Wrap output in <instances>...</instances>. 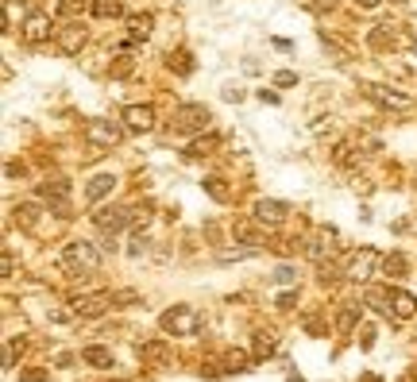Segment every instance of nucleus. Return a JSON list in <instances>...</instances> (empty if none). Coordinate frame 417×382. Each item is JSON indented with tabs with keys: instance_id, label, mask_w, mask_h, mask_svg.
<instances>
[{
	"instance_id": "nucleus-12",
	"label": "nucleus",
	"mask_w": 417,
	"mask_h": 382,
	"mask_svg": "<svg viewBox=\"0 0 417 382\" xmlns=\"http://www.w3.org/2000/svg\"><path fill=\"white\" fill-rule=\"evenodd\" d=\"M290 216V209H286V201H255V221L259 224H271V228H278V224Z\"/></svg>"
},
{
	"instance_id": "nucleus-18",
	"label": "nucleus",
	"mask_w": 417,
	"mask_h": 382,
	"mask_svg": "<svg viewBox=\"0 0 417 382\" xmlns=\"http://www.w3.org/2000/svg\"><path fill=\"white\" fill-rule=\"evenodd\" d=\"M81 363H89V367H112V347H101V344H89L81 347Z\"/></svg>"
},
{
	"instance_id": "nucleus-14",
	"label": "nucleus",
	"mask_w": 417,
	"mask_h": 382,
	"mask_svg": "<svg viewBox=\"0 0 417 382\" xmlns=\"http://www.w3.org/2000/svg\"><path fill=\"white\" fill-rule=\"evenodd\" d=\"M390 313H394L398 321H410L417 313V297L406 294V290H390Z\"/></svg>"
},
{
	"instance_id": "nucleus-21",
	"label": "nucleus",
	"mask_w": 417,
	"mask_h": 382,
	"mask_svg": "<svg viewBox=\"0 0 417 382\" xmlns=\"http://www.w3.org/2000/svg\"><path fill=\"white\" fill-rule=\"evenodd\" d=\"M379 266H382V274H387V278H402L410 263H406V255H398V251H394V255L379 259Z\"/></svg>"
},
{
	"instance_id": "nucleus-42",
	"label": "nucleus",
	"mask_w": 417,
	"mask_h": 382,
	"mask_svg": "<svg viewBox=\"0 0 417 382\" xmlns=\"http://www.w3.org/2000/svg\"><path fill=\"white\" fill-rule=\"evenodd\" d=\"M317 4H321V8H332V4H337V0H317Z\"/></svg>"
},
{
	"instance_id": "nucleus-23",
	"label": "nucleus",
	"mask_w": 417,
	"mask_h": 382,
	"mask_svg": "<svg viewBox=\"0 0 417 382\" xmlns=\"http://www.w3.org/2000/svg\"><path fill=\"white\" fill-rule=\"evenodd\" d=\"M251 355H255V359L274 355V336H271V332H255V340H251Z\"/></svg>"
},
{
	"instance_id": "nucleus-37",
	"label": "nucleus",
	"mask_w": 417,
	"mask_h": 382,
	"mask_svg": "<svg viewBox=\"0 0 417 382\" xmlns=\"http://www.w3.org/2000/svg\"><path fill=\"white\" fill-rule=\"evenodd\" d=\"M359 344H363V347H375V328H371V324L363 328V336H359Z\"/></svg>"
},
{
	"instance_id": "nucleus-6",
	"label": "nucleus",
	"mask_w": 417,
	"mask_h": 382,
	"mask_svg": "<svg viewBox=\"0 0 417 382\" xmlns=\"http://www.w3.org/2000/svg\"><path fill=\"white\" fill-rule=\"evenodd\" d=\"M375 251L371 247H363V251H351V255H344V263H340V274L344 278H367L371 274V266H375Z\"/></svg>"
},
{
	"instance_id": "nucleus-46",
	"label": "nucleus",
	"mask_w": 417,
	"mask_h": 382,
	"mask_svg": "<svg viewBox=\"0 0 417 382\" xmlns=\"http://www.w3.org/2000/svg\"><path fill=\"white\" fill-rule=\"evenodd\" d=\"M413 375H417V371H413Z\"/></svg>"
},
{
	"instance_id": "nucleus-30",
	"label": "nucleus",
	"mask_w": 417,
	"mask_h": 382,
	"mask_svg": "<svg viewBox=\"0 0 417 382\" xmlns=\"http://www.w3.org/2000/svg\"><path fill=\"white\" fill-rule=\"evenodd\" d=\"M23 352V340H8V352H4V367H16V355H20Z\"/></svg>"
},
{
	"instance_id": "nucleus-28",
	"label": "nucleus",
	"mask_w": 417,
	"mask_h": 382,
	"mask_svg": "<svg viewBox=\"0 0 417 382\" xmlns=\"http://www.w3.org/2000/svg\"><path fill=\"white\" fill-rule=\"evenodd\" d=\"M205 193L212 201H228V190H224V182L220 178H205Z\"/></svg>"
},
{
	"instance_id": "nucleus-26",
	"label": "nucleus",
	"mask_w": 417,
	"mask_h": 382,
	"mask_svg": "<svg viewBox=\"0 0 417 382\" xmlns=\"http://www.w3.org/2000/svg\"><path fill=\"white\" fill-rule=\"evenodd\" d=\"M170 70H178L182 78H190V74H193V54H190V51H178V54H170Z\"/></svg>"
},
{
	"instance_id": "nucleus-44",
	"label": "nucleus",
	"mask_w": 417,
	"mask_h": 382,
	"mask_svg": "<svg viewBox=\"0 0 417 382\" xmlns=\"http://www.w3.org/2000/svg\"><path fill=\"white\" fill-rule=\"evenodd\" d=\"M394 4H406V0H394Z\"/></svg>"
},
{
	"instance_id": "nucleus-38",
	"label": "nucleus",
	"mask_w": 417,
	"mask_h": 382,
	"mask_svg": "<svg viewBox=\"0 0 417 382\" xmlns=\"http://www.w3.org/2000/svg\"><path fill=\"white\" fill-rule=\"evenodd\" d=\"M143 251H147V240H143V235H135V240H132V255H143Z\"/></svg>"
},
{
	"instance_id": "nucleus-9",
	"label": "nucleus",
	"mask_w": 417,
	"mask_h": 382,
	"mask_svg": "<svg viewBox=\"0 0 417 382\" xmlns=\"http://www.w3.org/2000/svg\"><path fill=\"white\" fill-rule=\"evenodd\" d=\"M124 128L128 132H151L155 128V109L151 104H128L124 109Z\"/></svg>"
},
{
	"instance_id": "nucleus-10",
	"label": "nucleus",
	"mask_w": 417,
	"mask_h": 382,
	"mask_svg": "<svg viewBox=\"0 0 417 382\" xmlns=\"http://www.w3.org/2000/svg\"><path fill=\"white\" fill-rule=\"evenodd\" d=\"M51 16L47 12H31L28 20H23V39H28V43H47V39H51Z\"/></svg>"
},
{
	"instance_id": "nucleus-36",
	"label": "nucleus",
	"mask_w": 417,
	"mask_h": 382,
	"mask_svg": "<svg viewBox=\"0 0 417 382\" xmlns=\"http://www.w3.org/2000/svg\"><path fill=\"white\" fill-rule=\"evenodd\" d=\"M294 305H298V294H282V297H278V309H282V313H286V309H294Z\"/></svg>"
},
{
	"instance_id": "nucleus-41",
	"label": "nucleus",
	"mask_w": 417,
	"mask_h": 382,
	"mask_svg": "<svg viewBox=\"0 0 417 382\" xmlns=\"http://www.w3.org/2000/svg\"><path fill=\"white\" fill-rule=\"evenodd\" d=\"M356 382H382V378H379V375H371V371H367V375H359Z\"/></svg>"
},
{
	"instance_id": "nucleus-33",
	"label": "nucleus",
	"mask_w": 417,
	"mask_h": 382,
	"mask_svg": "<svg viewBox=\"0 0 417 382\" xmlns=\"http://www.w3.org/2000/svg\"><path fill=\"white\" fill-rule=\"evenodd\" d=\"M59 12L62 16H78L81 12V0H59Z\"/></svg>"
},
{
	"instance_id": "nucleus-29",
	"label": "nucleus",
	"mask_w": 417,
	"mask_h": 382,
	"mask_svg": "<svg viewBox=\"0 0 417 382\" xmlns=\"http://www.w3.org/2000/svg\"><path fill=\"white\" fill-rule=\"evenodd\" d=\"M274 282H278V286H294V282H298V271H294V266H278V271H274Z\"/></svg>"
},
{
	"instance_id": "nucleus-40",
	"label": "nucleus",
	"mask_w": 417,
	"mask_h": 382,
	"mask_svg": "<svg viewBox=\"0 0 417 382\" xmlns=\"http://www.w3.org/2000/svg\"><path fill=\"white\" fill-rule=\"evenodd\" d=\"M359 8H367V12H371V8H379V0H356Z\"/></svg>"
},
{
	"instance_id": "nucleus-17",
	"label": "nucleus",
	"mask_w": 417,
	"mask_h": 382,
	"mask_svg": "<svg viewBox=\"0 0 417 382\" xmlns=\"http://www.w3.org/2000/svg\"><path fill=\"white\" fill-rule=\"evenodd\" d=\"M155 27V16L151 12H139V16H128V43H135V39H147Z\"/></svg>"
},
{
	"instance_id": "nucleus-8",
	"label": "nucleus",
	"mask_w": 417,
	"mask_h": 382,
	"mask_svg": "<svg viewBox=\"0 0 417 382\" xmlns=\"http://www.w3.org/2000/svg\"><path fill=\"white\" fill-rule=\"evenodd\" d=\"M93 224L101 232L116 235V232H124L128 224H132V209H101V213H93Z\"/></svg>"
},
{
	"instance_id": "nucleus-3",
	"label": "nucleus",
	"mask_w": 417,
	"mask_h": 382,
	"mask_svg": "<svg viewBox=\"0 0 417 382\" xmlns=\"http://www.w3.org/2000/svg\"><path fill=\"white\" fill-rule=\"evenodd\" d=\"M212 124V112L205 104H178L174 109V132L178 135H201Z\"/></svg>"
},
{
	"instance_id": "nucleus-11",
	"label": "nucleus",
	"mask_w": 417,
	"mask_h": 382,
	"mask_svg": "<svg viewBox=\"0 0 417 382\" xmlns=\"http://www.w3.org/2000/svg\"><path fill=\"white\" fill-rule=\"evenodd\" d=\"M139 359L147 363V367H167L170 363V344L167 340H143V344H139Z\"/></svg>"
},
{
	"instance_id": "nucleus-34",
	"label": "nucleus",
	"mask_w": 417,
	"mask_h": 382,
	"mask_svg": "<svg viewBox=\"0 0 417 382\" xmlns=\"http://www.w3.org/2000/svg\"><path fill=\"white\" fill-rule=\"evenodd\" d=\"M124 74H132V58H120L116 66H112V78H124Z\"/></svg>"
},
{
	"instance_id": "nucleus-7",
	"label": "nucleus",
	"mask_w": 417,
	"mask_h": 382,
	"mask_svg": "<svg viewBox=\"0 0 417 382\" xmlns=\"http://www.w3.org/2000/svg\"><path fill=\"white\" fill-rule=\"evenodd\" d=\"M73 316H104L112 309V294H85V297H73L70 302Z\"/></svg>"
},
{
	"instance_id": "nucleus-43",
	"label": "nucleus",
	"mask_w": 417,
	"mask_h": 382,
	"mask_svg": "<svg viewBox=\"0 0 417 382\" xmlns=\"http://www.w3.org/2000/svg\"><path fill=\"white\" fill-rule=\"evenodd\" d=\"M286 382H306V378H301V375H290V378H286Z\"/></svg>"
},
{
	"instance_id": "nucleus-32",
	"label": "nucleus",
	"mask_w": 417,
	"mask_h": 382,
	"mask_svg": "<svg viewBox=\"0 0 417 382\" xmlns=\"http://www.w3.org/2000/svg\"><path fill=\"white\" fill-rule=\"evenodd\" d=\"M274 85H298V74H294V70H278V74H274Z\"/></svg>"
},
{
	"instance_id": "nucleus-19",
	"label": "nucleus",
	"mask_w": 417,
	"mask_h": 382,
	"mask_svg": "<svg viewBox=\"0 0 417 382\" xmlns=\"http://www.w3.org/2000/svg\"><path fill=\"white\" fill-rule=\"evenodd\" d=\"M59 47H62V54H78L81 47H85V27H62Z\"/></svg>"
},
{
	"instance_id": "nucleus-13",
	"label": "nucleus",
	"mask_w": 417,
	"mask_h": 382,
	"mask_svg": "<svg viewBox=\"0 0 417 382\" xmlns=\"http://www.w3.org/2000/svg\"><path fill=\"white\" fill-rule=\"evenodd\" d=\"M332 240H337V232H317L313 240H306V255L313 259V263H325V255H332Z\"/></svg>"
},
{
	"instance_id": "nucleus-27",
	"label": "nucleus",
	"mask_w": 417,
	"mask_h": 382,
	"mask_svg": "<svg viewBox=\"0 0 417 382\" xmlns=\"http://www.w3.org/2000/svg\"><path fill=\"white\" fill-rule=\"evenodd\" d=\"M35 216H39V209L31 205V201H23V205H16V221H20L23 228H35Z\"/></svg>"
},
{
	"instance_id": "nucleus-4",
	"label": "nucleus",
	"mask_w": 417,
	"mask_h": 382,
	"mask_svg": "<svg viewBox=\"0 0 417 382\" xmlns=\"http://www.w3.org/2000/svg\"><path fill=\"white\" fill-rule=\"evenodd\" d=\"M39 197H43L47 205H54L59 216H70V182L66 178H47V182H39Z\"/></svg>"
},
{
	"instance_id": "nucleus-2",
	"label": "nucleus",
	"mask_w": 417,
	"mask_h": 382,
	"mask_svg": "<svg viewBox=\"0 0 417 382\" xmlns=\"http://www.w3.org/2000/svg\"><path fill=\"white\" fill-rule=\"evenodd\" d=\"M159 328L170 332V336H193L201 328V313L193 305H174L159 316Z\"/></svg>"
},
{
	"instance_id": "nucleus-20",
	"label": "nucleus",
	"mask_w": 417,
	"mask_h": 382,
	"mask_svg": "<svg viewBox=\"0 0 417 382\" xmlns=\"http://www.w3.org/2000/svg\"><path fill=\"white\" fill-rule=\"evenodd\" d=\"M89 12H93L97 20H116V16H124V4H120V0H93Z\"/></svg>"
},
{
	"instance_id": "nucleus-1",
	"label": "nucleus",
	"mask_w": 417,
	"mask_h": 382,
	"mask_svg": "<svg viewBox=\"0 0 417 382\" xmlns=\"http://www.w3.org/2000/svg\"><path fill=\"white\" fill-rule=\"evenodd\" d=\"M62 266L73 274V278H85V274H97L101 271V251H97V243H89V240H73L62 247Z\"/></svg>"
},
{
	"instance_id": "nucleus-25",
	"label": "nucleus",
	"mask_w": 417,
	"mask_h": 382,
	"mask_svg": "<svg viewBox=\"0 0 417 382\" xmlns=\"http://www.w3.org/2000/svg\"><path fill=\"white\" fill-rule=\"evenodd\" d=\"M356 321H359V305H344L337 313V332H351V328H356Z\"/></svg>"
},
{
	"instance_id": "nucleus-22",
	"label": "nucleus",
	"mask_w": 417,
	"mask_h": 382,
	"mask_svg": "<svg viewBox=\"0 0 417 382\" xmlns=\"http://www.w3.org/2000/svg\"><path fill=\"white\" fill-rule=\"evenodd\" d=\"M217 135H201V140H193L190 143V151H186V159H205V154H212L217 151Z\"/></svg>"
},
{
	"instance_id": "nucleus-39",
	"label": "nucleus",
	"mask_w": 417,
	"mask_h": 382,
	"mask_svg": "<svg viewBox=\"0 0 417 382\" xmlns=\"http://www.w3.org/2000/svg\"><path fill=\"white\" fill-rule=\"evenodd\" d=\"M259 101H267V104H278V93H267V89H259Z\"/></svg>"
},
{
	"instance_id": "nucleus-24",
	"label": "nucleus",
	"mask_w": 417,
	"mask_h": 382,
	"mask_svg": "<svg viewBox=\"0 0 417 382\" xmlns=\"http://www.w3.org/2000/svg\"><path fill=\"white\" fill-rule=\"evenodd\" d=\"M367 305H375L379 313L394 316V313H390V290H382V286H371V290H367Z\"/></svg>"
},
{
	"instance_id": "nucleus-16",
	"label": "nucleus",
	"mask_w": 417,
	"mask_h": 382,
	"mask_svg": "<svg viewBox=\"0 0 417 382\" xmlns=\"http://www.w3.org/2000/svg\"><path fill=\"white\" fill-rule=\"evenodd\" d=\"M112 190H116V178H112V174H97V178H89V185H85V197L97 205V201H101V197H109Z\"/></svg>"
},
{
	"instance_id": "nucleus-5",
	"label": "nucleus",
	"mask_w": 417,
	"mask_h": 382,
	"mask_svg": "<svg viewBox=\"0 0 417 382\" xmlns=\"http://www.w3.org/2000/svg\"><path fill=\"white\" fill-rule=\"evenodd\" d=\"M85 135L93 140V147H116V143L124 140L120 124H112V120H89V124H85Z\"/></svg>"
},
{
	"instance_id": "nucleus-31",
	"label": "nucleus",
	"mask_w": 417,
	"mask_h": 382,
	"mask_svg": "<svg viewBox=\"0 0 417 382\" xmlns=\"http://www.w3.org/2000/svg\"><path fill=\"white\" fill-rule=\"evenodd\" d=\"M47 375H51L47 367H31V371H20V382H43Z\"/></svg>"
},
{
	"instance_id": "nucleus-45",
	"label": "nucleus",
	"mask_w": 417,
	"mask_h": 382,
	"mask_svg": "<svg viewBox=\"0 0 417 382\" xmlns=\"http://www.w3.org/2000/svg\"><path fill=\"white\" fill-rule=\"evenodd\" d=\"M116 382H124V378H116Z\"/></svg>"
},
{
	"instance_id": "nucleus-15",
	"label": "nucleus",
	"mask_w": 417,
	"mask_h": 382,
	"mask_svg": "<svg viewBox=\"0 0 417 382\" xmlns=\"http://www.w3.org/2000/svg\"><path fill=\"white\" fill-rule=\"evenodd\" d=\"M367 97L379 104H387V109H410V97L394 93V89H382V85H367Z\"/></svg>"
},
{
	"instance_id": "nucleus-35",
	"label": "nucleus",
	"mask_w": 417,
	"mask_h": 382,
	"mask_svg": "<svg viewBox=\"0 0 417 382\" xmlns=\"http://www.w3.org/2000/svg\"><path fill=\"white\" fill-rule=\"evenodd\" d=\"M236 235H240L243 243H255V232H251V224H236Z\"/></svg>"
}]
</instances>
